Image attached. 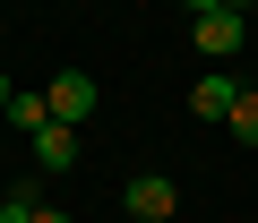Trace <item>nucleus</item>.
Returning <instances> with one entry per match:
<instances>
[{
    "label": "nucleus",
    "instance_id": "f257e3e1",
    "mask_svg": "<svg viewBox=\"0 0 258 223\" xmlns=\"http://www.w3.org/2000/svg\"><path fill=\"white\" fill-rule=\"evenodd\" d=\"M120 206L138 214V223H172V214H181V180H164V172H138V180L120 189Z\"/></svg>",
    "mask_w": 258,
    "mask_h": 223
},
{
    "label": "nucleus",
    "instance_id": "f03ea898",
    "mask_svg": "<svg viewBox=\"0 0 258 223\" xmlns=\"http://www.w3.org/2000/svg\"><path fill=\"white\" fill-rule=\"evenodd\" d=\"M43 94H52V121H69V129H78V121H95V103H103V86H95L86 69H60Z\"/></svg>",
    "mask_w": 258,
    "mask_h": 223
},
{
    "label": "nucleus",
    "instance_id": "7ed1b4c3",
    "mask_svg": "<svg viewBox=\"0 0 258 223\" xmlns=\"http://www.w3.org/2000/svg\"><path fill=\"white\" fill-rule=\"evenodd\" d=\"M241 18H249V9H207V18H189V43H198L207 60H224V52H241Z\"/></svg>",
    "mask_w": 258,
    "mask_h": 223
},
{
    "label": "nucleus",
    "instance_id": "20e7f679",
    "mask_svg": "<svg viewBox=\"0 0 258 223\" xmlns=\"http://www.w3.org/2000/svg\"><path fill=\"white\" fill-rule=\"evenodd\" d=\"M232 103H241V77L232 69H207L189 86V112H198V121H232Z\"/></svg>",
    "mask_w": 258,
    "mask_h": 223
},
{
    "label": "nucleus",
    "instance_id": "39448f33",
    "mask_svg": "<svg viewBox=\"0 0 258 223\" xmlns=\"http://www.w3.org/2000/svg\"><path fill=\"white\" fill-rule=\"evenodd\" d=\"M35 163H43V172H78V129H69V121H43V129H35Z\"/></svg>",
    "mask_w": 258,
    "mask_h": 223
},
{
    "label": "nucleus",
    "instance_id": "423d86ee",
    "mask_svg": "<svg viewBox=\"0 0 258 223\" xmlns=\"http://www.w3.org/2000/svg\"><path fill=\"white\" fill-rule=\"evenodd\" d=\"M9 121H18L26 138H35V129L52 121V94H35V86H18V103H9Z\"/></svg>",
    "mask_w": 258,
    "mask_h": 223
},
{
    "label": "nucleus",
    "instance_id": "0eeeda50",
    "mask_svg": "<svg viewBox=\"0 0 258 223\" xmlns=\"http://www.w3.org/2000/svg\"><path fill=\"white\" fill-rule=\"evenodd\" d=\"M241 146H258V86H241V103H232V121H224Z\"/></svg>",
    "mask_w": 258,
    "mask_h": 223
},
{
    "label": "nucleus",
    "instance_id": "6e6552de",
    "mask_svg": "<svg viewBox=\"0 0 258 223\" xmlns=\"http://www.w3.org/2000/svg\"><path fill=\"white\" fill-rule=\"evenodd\" d=\"M26 214H35V197H26V189H18V197H0V223H26Z\"/></svg>",
    "mask_w": 258,
    "mask_h": 223
},
{
    "label": "nucleus",
    "instance_id": "1a4fd4ad",
    "mask_svg": "<svg viewBox=\"0 0 258 223\" xmlns=\"http://www.w3.org/2000/svg\"><path fill=\"white\" fill-rule=\"evenodd\" d=\"M181 9H189V18H207V9H232V0H181Z\"/></svg>",
    "mask_w": 258,
    "mask_h": 223
},
{
    "label": "nucleus",
    "instance_id": "9d476101",
    "mask_svg": "<svg viewBox=\"0 0 258 223\" xmlns=\"http://www.w3.org/2000/svg\"><path fill=\"white\" fill-rule=\"evenodd\" d=\"M26 223H69V214H60V206H35V214H26Z\"/></svg>",
    "mask_w": 258,
    "mask_h": 223
},
{
    "label": "nucleus",
    "instance_id": "9b49d317",
    "mask_svg": "<svg viewBox=\"0 0 258 223\" xmlns=\"http://www.w3.org/2000/svg\"><path fill=\"white\" fill-rule=\"evenodd\" d=\"M9 103H18V86H9V77H0V121H9Z\"/></svg>",
    "mask_w": 258,
    "mask_h": 223
},
{
    "label": "nucleus",
    "instance_id": "f8f14e48",
    "mask_svg": "<svg viewBox=\"0 0 258 223\" xmlns=\"http://www.w3.org/2000/svg\"><path fill=\"white\" fill-rule=\"evenodd\" d=\"M232 9H258V0H232Z\"/></svg>",
    "mask_w": 258,
    "mask_h": 223
}]
</instances>
